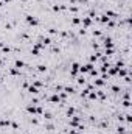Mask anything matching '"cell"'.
<instances>
[{
    "instance_id": "obj_1",
    "label": "cell",
    "mask_w": 132,
    "mask_h": 134,
    "mask_svg": "<svg viewBox=\"0 0 132 134\" xmlns=\"http://www.w3.org/2000/svg\"><path fill=\"white\" fill-rule=\"evenodd\" d=\"M79 66H81L79 62H72V64H70V76L72 78L79 75Z\"/></svg>"
},
{
    "instance_id": "obj_2",
    "label": "cell",
    "mask_w": 132,
    "mask_h": 134,
    "mask_svg": "<svg viewBox=\"0 0 132 134\" xmlns=\"http://www.w3.org/2000/svg\"><path fill=\"white\" fill-rule=\"evenodd\" d=\"M25 22L28 23V25H31V26H37L39 25V19H37V17H34V16H31V14H26L25 16Z\"/></svg>"
},
{
    "instance_id": "obj_3",
    "label": "cell",
    "mask_w": 132,
    "mask_h": 134,
    "mask_svg": "<svg viewBox=\"0 0 132 134\" xmlns=\"http://www.w3.org/2000/svg\"><path fill=\"white\" fill-rule=\"evenodd\" d=\"M47 101H50V103H58V104H59V103H62V101H61V97H59L56 92H55V94H51L50 97H47Z\"/></svg>"
},
{
    "instance_id": "obj_4",
    "label": "cell",
    "mask_w": 132,
    "mask_h": 134,
    "mask_svg": "<svg viewBox=\"0 0 132 134\" xmlns=\"http://www.w3.org/2000/svg\"><path fill=\"white\" fill-rule=\"evenodd\" d=\"M26 112H28V114H31V115H36L37 114V104H28V106H26Z\"/></svg>"
},
{
    "instance_id": "obj_5",
    "label": "cell",
    "mask_w": 132,
    "mask_h": 134,
    "mask_svg": "<svg viewBox=\"0 0 132 134\" xmlns=\"http://www.w3.org/2000/svg\"><path fill=\"white\" fill-rule=\"evenodd\" d=\"M81 23H82V28H89V26H92V19L90 17H81Z\"/></svg>"
},
{
    "instance_id": "obj_6",
    "label": "cell",
    "mask_w": 132,
    "mask_h": 134,
    "mask_svg": "<svg viewBox=\"0 0 132 134\" xmlns=\"http://www.w3.org/2000/svg\"><path fill=\"white\" fill-rule=\"evenodd\" d=\"M62 91L67 94V95H73V94H76L78 91H76V87H73V86H65Z\"/></svg>"
},
{
    "instance_id": "obj_7",
    "label": "cell",
    "mask_w": 132,
    "mask_h": 134,
    "mask_svg": "<svg viewBox=\"0 0 132 134\" xmlns=\"http://www.w3.org/2000/svg\"><path fill=\"white\" fill-rule=\"evenodd\" d=\"M76 83H78V86H85L87 84V79H85L84 75H79V76H76Z\"/></svg>"
},
{
    "instance_id": "obj_8",
    "label": "cell",
    "mask_w": 132,
    "mask_h": 134,
    "mask_svg": "<svg viewBox=\"0 0 132 134\" xmlns=\"http://www.w3.org/2000/svg\"><path fill=\"white\" fill-rule=\"evenodd\" d=\"M104 84H106V81H104L103 78H95V79H93V86H95V87H103Z\"/></svg>"
},
{
    "instance_id": "obj_9",
    "label": "cell",
    "mask_w": 132,
    "mask_h": 134,
    "mask_svg": "<svg viewBox=\"0 0 132 134\" xmlns=\"http://www.w3.org/2000/svg\"><path fill=\"white\" fill-rule=\"evenodd\" d=\"M26 91H28V94H31V95H37L39 94V87H36V86H28V89H26Z\"/></svg>"
},
{
    "instance_id": "obj_10",
    "label": "cell",
    "mask_w": 132,
    "mask_h": 134,
    "mask_svg": "<svg viewBox=\"0 0 132 134\" xmlns=\"http://www.w3.org/2000/svg\"><path fill=\"white\" fill-rule=\"evenodd\" d=\"M25 66H26V64H25L22 59H16V61H14V67H16V69H19V70H22Z\"/></svg>"
},
{
    "instance_id": "obj_11",
    "label": "cell",
    "mask_w": 132,
    "mask_h": 134,
    "mask_svg": "<svg viewBox=\"0 0 132 134\" xmlns=\"http://www.w3.org/2000/svg\"><path fill=\"white\" fill-rule=\"evenodd\" d=\"M11 125L10 119H0V128H8Z\"/></svg>"
},
{
    "instance_id": "obj_12",
    "label": "cell",
    "mask_w": 132,
    "mask_h": 134,
    "mask_svg": "<svg viewBox=\"0 0 132 134\" xmlns=\"http://www.w3.org/2000/svg\"><path fill=\"white\" fill-rule=\"evenodd\" d=\"M42 119H45V120H53L55 117H53V114H51L50 111H43V114H42Z\"/></svg>"
},
{
    "instance_id": "obj_13",
    "label": "cell",
    "mask_w": 132,
    "mask_h": 134,
    "mask_svg": "<svg viewBox=\"0 0 132 134\" xmlns=\"http://www.w3.org/2000/svg\"><path fill=\"white\" fill-rule=\"evenodd\" d=\"M10 75H13V76H20V70L16 69V67H10Z\"/></svg>"
},
{
    "instance_id": "obj_14",
    "label": "cell",
    "mask_w": 132,
    "mask_h": 134,
    "mask_svg": "<svg viewBox=\"0 0 132 134\" xmlns=\"http://www.w3.org/2000/svg\"><path fill=\"white\" fill-rule=\"evenodd\" d=\"M65 115H67V117H72V115H75V108H73V106H68V108H67Z\"/></svg>"
},
{
    "instance_id": "obj_15",
    "label": "cell",
    "mask_w": 132,
    "mask_h": 134,
    "mask_svg": "<svg viewBox=\"0 0 132 134\" xmlns=\"http://www.w3.org/2000/svg\"><path fill=\"white\" fill-rule=\"evenodd\" d=\"M87 98H89V100H98V95H96V92L93 91V92H89V95H87Z\"/></svg>"
},
{
    "instance_id": "obj_16",
    "label": "cell",
    "mask_w": 132,
    "mask_h": 134,
    "mask_svg": "<svg viewBox=\"0 0 132 134\" xmlns=\"http://www.w3.org/2000/svg\"><path fill=\"white\" fill-rule=\"evenodd\" d=\"M31 83H33V86H36V87H42L43 86V81H40V79H31Z\"/></svg>"
},
{
    "instance_id": "obj_17",
    "label": "cell",
    "mask_w": 132,
    "mask_h": 134,
    "mask_svg": "<svg viewBox=\"0 0 132 134\" xmlns=\"http://www.w3.org/2000/svg\"><path fill=\"white\" fill-rule=\"evenodd\" d=\"M36 67H37V72H40V73L47 72V66H45V64H39V66H36Z\"/></svg>"
},
{
    "instance_id": "obj_18",
    "label": "cell",
    "mask_w": 132,
    "mask_h": 134,
    "mask_svg": "<svg viewBox=\"0 0 132 134\" xmlns=\"http://www.w3.org/2000/svg\"><path fill=\"white\" fill-rule=\"evenodd\" d=\"M110 89H112V92H113V94H120V92H121V89H120V86H117V84H113V86H110Z\"/></svg>"
},
{
    "instance_id": "obj_19",
    "label": "cell",
    "mask_w": 132,
    "mask_h": 134,
    "mask_svg": "<svg viewBox=\"0 0 132 134\" xmlns=\"http://www.w3.org/2000/svg\"><path fill=\"white\" fill-rule=\"evenodd\" d=\"M92 34H93V38H101L103 36V31L101 30H93Z\"/></svg>"
},
{
    "instance_id": "obj_20",
    "label": "cell",
    "mask_w": 132,
    "mask_h": 134,
    "mask_svg": "<svg viewBox=\"0 0 132 134\" xmlns=\"http://www.w3.org/2000/svg\"><path fill=\"white\" fill-rule=\"evenodd\" d=\"M81 23V17H78V16H75L73 19H72V25H79Z\"/></svg>"
},
{
    "instance_id": "obj_21",
    "label": "cell",
    "mask_w": 132,
    "mask_h": 134,
    "mask_svg": "<svg viewBox=\"0 0 132 134\" xmlns=\"http://www.w3.org/2000/svg\"><path fill=\"white\" fill-rule=\"evenodd\" d=\"M68 10H70V13H73V14H76V13L79 11V8H78V6H73V5H72V6L68 8Z\"/></svg>"
},
{
    "instance_id": "obj_22",
    "label": "cell",
    "mask_w": 132,
    "mask_h": 134,
    "mask_svg": "<svg viewBox=\"0 0 132 134\" xmlns=\"http://www.w3.org/2000/svg\"><path fill=\"white\" fill-rule=\"evenodd\" d=\"M45 129L53 131V129H55V125H53V123H47V125H45Z\"/></svg>"
},
{
    "instance_id": "obj_23",
    "label": "cell",
    "mask_w": 132,
    "mask_h": 134,
    "mask_svg": "<svg viewBox=\"0 0 132 134\" xmlns=\"http://www.w3.org/2000/svg\"><path fill=\"white\" fill-rule=\"evenodd\" d=\"M2 51H3V53H10V51H11L10 45H3V47H2Z\"/></svg>"
},
{
    "instance_id": "obj_24",
    "label": "cell",
    "mask_w": 132,
    "mask_h": 134,
    "mask_svg": "<svg viewBox=\"0 0 132 134\" xmlns=\"http://www.w3.org/2000/svg\"><path fill=\"white\" fill-rule=\"evenodd\" d=\"M10 126H11L13 129H19V123H17V122H11Z\"/></svg>"
},
{
    "instance_id": "obj_25",
    "label": "cell",
    "mask_w": 132,
    "mask_h": 134,
    "mask_svg": "<svg viewBox=\"0 0 132 134\" xmlns=\"http://www.w3.org/2000/svg\"><path fill=\"white\" fill-rule=\"evenodd\" d=\"M48 33H50V34H58L59 31H58L56 28H50V30H48Z\"/></svg>"
},
{
    "instance_id": "obj_26",
    "label": "cell",
    "mask_w": 132,
    "mask_h": 134,
    "mask_svg": "<svg viewBox=\"0 0 132 134\" xmlns=\"http://www.w3.org/2000/svg\"><path fill=\"white\" fill-rule=\"evenodd\" d=\"M28 86H30V81H28V79H26V81H23V84H22L23 89H28Z\"/></svg>"
},
{
    "instance_id": "obj_27",
    "label": "cell",
    "mask_w": 132,
    "mask_h": 134,
    "mask_svg": "<svg viewBox=\"0 0 132 134\" xmlns=\"http://www.w3.org/2000/svg\"><path fill=\"white\" fill-rule=\"evenodd\" d=\"M31 123H33V125H36V126H37V125H39V120H37V119H31Z\"/></svg>"
},
{
    "instance_id": "obj_28",
    "label": "cell",
    "mask_w": 132,
    "mask_h": 134,
    "mask_svg": "<svg viewBox=\"0 0 132 134\" xmlns=\"http://www.w3.org/2000/svg\"><path fill=\"white\" fill-rule=\"evenodd\" d=\"M2 2H3V3H10V2H11V0H2Z\"/></svg>"
},
{
    "instance_id": "obj_29",
    "label": "cell",
    "mask_w": 132,
    "mask_h": 134,
    "mask_svg": "<svg viewBox=\"0 0 132 134\" xmlns=\"http://www.w3.org/2000/svg\"><path fill=\"white\" fill-rule=\"evenodd\" d=\"M3 5H5V3H3V2H2V0H0V8H2V6H3Z\"/></svg>"
},
{
    "instance_id": "obj_30",
    "label": "cell",
    "mask_w": 132,
    "mask_h": 134,
    "mask_svg": "<svg viewBox=\"0 0 132 134\" xmlns=\"http://www.w3.org/2000/svg\"><path fill=\"white\" fill-rule=\"evenodd\" d=\"M20 2H30V0H20Z\"/></svg>"
},
{
    "instance_id": "obj_31",
    "label": "cell",
    "mask_w": 132,
    "mask_h": 134,
    "mask_svg": "<svg viewBox=\"0 0 132 134\" xmlns=\"http://www.w3.org/2000/svg\"><path fill=\"white\" fill-rule=\"evenodd\" d=\"M23 134H30V132H28V131H26V132H23Z\"/></svg>"
},
{
    "instance_id": "obj_32",
    "label": "cell",
    "mask_w": 132,
    "mask_h": 134,
    "mask_svg": "<svg viewBox=\"0 0 132 134\" xmlns=\"http://www.w3.org/2000/svg\"><path fill=\"white\" fill-rule=\"evenodd\" d=\"M0 41H2V39H0Z\"/></svg>"
}]
</instances>
